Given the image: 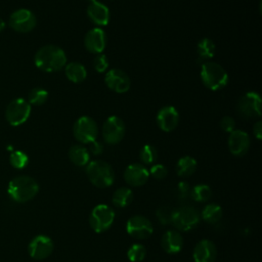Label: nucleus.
Here are the masks:
<instances>
[{
    "mask_svg": "<svg viewBox=\"0 0 262 262\" xmlns=\"http://www.w3.org/2000/svg\"><path fill=\"white\" fill-rule=\"evenodd\" d=\"M34 61L39 70L46 73H52L64 68L67 64V55L60 47L49 44L38 49Z\"/></svg>",
    "mask_w": 262,
    "mask_h": 262,
    "instance_id": "f257e3e1",
    "label": "nucleus"
},
{
    "mask_svg": "<svg viewBox=\"0 0 262 262\" xmlns=\"http://www.w3.org/2000/svg\"><path fill=\"white\" fill-rule=\"evenodd\" d=\"M39 192L38 182L27 175H19L8 183L7 193L16 203L23 204L33 200Z\"/></svg>",
    "mask_w": 262,
    "mask_h": 262,
    "instance_id": "f03ea898",
    "label": "nucleus"
},
{
    "mask_svg": "<svg viewBox=\"0 0 262 262\" xmlns=\"http://www.w3.org/2000/svg\"><path fill=\"white\" fill-rule=\"evenodd\" d=\"M86 174L89 181L96 187L105 188L115 180V172L112 166L102 160H94L87 164Z\"/></svg>",
    "mask_w": 262,
    "mask_h": 262,
    "instance_id": "7ed1b4c3",
    "label": "nucleus"
},
{
    "mask_svg": "<svg viewBox=\"0 0 262 262\" xmlns=\"http://www.w3.org/2000/svg\"><path fill=\"white\" fill-rule=\"evenodd\" d=\"M201 79L208 89L216 91L226 86L228 82V75L219 63L205 61L202 63Z\"/></svg>",
    "mask_w": 262,
    "mask_h": 262,
    "instance_id": "20e7f679",
    "label": "nucleus"
},
{
    "mask_svg": "<svg viewBox=\"0 0 262 262\" xmlns=\"http://www.w3.org/2000/svg\"><path fill=\"white\" fill-rule=\"evenodd\" d=\"M201 220L199 211L189 205L181 206L174 209L171 223L180 231H188L198 226Z\"/></svg>",
    "mask_w": 262,
    "mask_h": 262,
    "instance_id": "39448f33",
    "label": "nucleus"
},
{
    "mask_svg": "<svg viewBox=\"0 0 262 262\" xmlns=\"http://www.w3.org/2000/svg\"><path fill=\"white\" fill-rule=\"evenodd\" d=\"M115 220V212L112 207L105 204H99L95 206L89 216V224L91 228L101 233L111 228Z\"/></svg>",
    "mask_w": 262,
    "mask_h": 262,
    "instance_id": "423d86ee",
    "label": "nucleus"
},
{
    "mask_svg": "<svg viewBox=\"0 0 262 262\" xmlns=\"http://www.w3.org/2000/svg\"><path fill=\"white\" fill-rule=\"evenodd\" d=\"M31 115V104L24 98H14L6 106L5 119L11 126L24 124Z\"/></svg>",
    "mask_w": 262,
    "mask_h": 262,
    "instance_id": "0eeeda50",
    "label": "nucleus"
},
{
    "mask_svg": "<svg viewBox=\"0 0 262 262\" xmlns=\"http://www.w3.org/2000/svg\"><path fill=\"white\" fill-rule=\"evenodd\" d=\"M73 134L79 142L90 143L97 137V124L92 118L88 116H82L75 122L73 126Z\"/></svg>",
    "mask_w": 262,
    "mask_h": 262,
    "instance_id": "6e6552de",
    "label": "nucleus"
},
{
    "mask_svg": "<svg viewBox=\"0 0 262 262\" xmlns=\"http://www.w3.org/2000/svg\"><path fill=\"white\" fill-rule=\"evenodd\" d=\"M8 25L15 32L29 33L35 29L37 18L30 9L19 8L10 14Z\"/></svg>",
    "mask_w": 262,
    "mask_h": 262,
    "instance_id": "1a4fd4ad",
    "label": "nucleus"
},
{
    "mask_svg": "<svg viewBox=\"0 0 262 262\" xmlns=\"http://www.w3.org/2000/svg\"><path fill=\"white\" fill-rule=\"evenodd\" d=\"M125 123L118 116L108 117L102 125V137L108 144L119 143L125 136Z\"/></svg>",
    "mask_w": 262,
    "mask_h": 262,
    "instance_id": "9d476101",
    "label": "nucleus"
},
{
    "mask_svg": "<svg viewBox=\"0 0 262 262\" xmlns=\"http://www.w3.org/2000/svg\"><path fill=\"white\" fill-rule=\"evenodd\" d=\"M261 97L257 92H247L239 98L237 111L244 118H258L261 116Z\"/></svg>",
    "mask_w": 262,
    "mask_h": 262,
    "instance_id": "9b49d317",
    "label": "nucleus"
},
{
    "mask_svg": "<svg viewBox=\"0 0 262 262\" xmlns=\"http://www.w3.org/2000/svg\"><path fill=\"white\" fill-rule=\"evenodd\" d=\"M126 230L129 235L137 239L148 238L154 231V226L149 219L142 215H134L126 222Z\"/></svg>",
    "mask_w": 262,
    "mask_h": 262,
    "instance_id": "f8f14e48",
    "label": "nucleus"
},
{
    "mask_svg": "<svg viewBox=\"0 0 262 262\" xmlns=\"http://www.w3.org/2000/svg\"><path fill=\"white\" fill-rule=\"evenodd\" d=\"M52 239L45 234H38L31 239L28 246L29 255L35 260H43L49 257L53 251Z\"/></svg>",
    "mask_w": 262,
    "mask_h": 262,
    "instance_id": "ddd939ff",
    "label": "nucleus"
},
{
    "mask_svg": "<svg viewBox=\"0 0 262 262\" xmlns=\"http://www.w3.org/2000/svg\"><path fill=\"white\" fill-rule=\"evenodd\" d=\"M104 83L111 90L116 93H125L131 86V80L129 76L120 69L110 70L105 74Z\"/></svg>",
    "mask_w": 262,
    "mask_h": 262,
    "instance_id": "4468645a",
    "label": "nucleus"
},
{
    "mask_svg": "<svg viewBox=\"0 0 262 262\" xmlns=\"http://www.w3.org/2000/svg\"><path fill=\"white\" fill-rule=\"evenodd\" d=\"M251 140L247 132L243 130H233L228 137V149L236 157L246 155L250 148Z\"/></svg>",
    "mask_w": 262,
    "mask_h": 262,
    "instance_id": "2eb2a0df",
    "label": "nucleus"
},
{
    "mask_svg": "<svg viewBox=\"0 0 262 262\" xmlns=\"http://www.w3.org/2000/svg\"><path fill=\"white\" fill-rule=\"evenodd\" d=\"M84 45L91 53H101L106 45V36L104 31L100 28H93L89 30L84 37Z\"/></svg>",
    "mask_w": 262,
    "mask_h": 262,
    "instance_id": "dca6fc26",
    "label": "nucleus"
},
{
    "mask_svg": "<svg viewBox=\"0 0 262 262\" xmlns=\"http://www.w3.org/2000/svg\"><path fill=\"white\" fill-rule=\"evenodd\" d=\"M148 177L149 173L142 164H131L124 171V179L126 183L133 187L145 184L146 181L148 180Z\"/></svg>",
    "mask_w": 262,
    "mask_h": 262,
    "instance_id": "f3484780",
    "label": "nucleus"
},
{
    "mask_svg": "<svg viewBox=\"0 0 262 262\" xmlns=\"http://www.w3.org/2000/svg\"><path fill=\"white\" fill-rule=\"evenodd\" d=\"M179 122L178 112L174 106L167 105L162 107L157 115V124L165 132L173 131Z\"/></svg>",
    "mask_w": 262,
    "mask_h": 262,
    "instance_id": "a211bd4d",
    "label": "nucleus"
},
{
    "mask_svg": "<svg viewBox=\"0 0 262 262\" xmlns=\"http://www.w3.org/2000/svg\"><path fill=\"white\" fill-rule=\"evenodd\" d=\"M217 257V248L210 239H201L194 247L192 258L194 262H214Z\"/></svg>",
    "mask_w": 262,
    "mask_h": 262,
    "instance_id": "6ab92c4d",
    "label": "nucleus"
},
{
    "mask_svg": "<svg viewBox=\"0 0 262 262\" xmlns=\"http://www.w3.org/2000/svg\"><path fill=\"white\" fill-rule=\"evenodd\" d=\"M87 15L90 20H92V23L101 27L106 26L110 20L108 8L104 4L96 0H92L89 2V5L87 7Z\"/></svg>",
    "mask_w": 262,
    "mask_h": 262,
    "instance_id": "aec40b11",
    "label": "nucleus"
},
{
    "mask_svg": "<svg viewBox=\"0 0 262 262\" xmlns=\"http://www.w3.org/2000/svg\"><path fill=\"white\" fill-rule=\"evenodd\" d=\"M163 250L168 254H177L183 247V238L178 230H167L161 239Z\"/></svg>",
    "mask_w": 262,
    "mask_h": 262,
    "instance_id": "412c9836",
    "label": "nucleus"
},
{
    "mask_svg": "<svg viewBox=\"0 0 262 262\" xmlns=\"http://www.w3.org/2000/svg\"><path fill=\"white\" fill-rule=\"evenodd\" d=\"M64 73L67 78L73 83H81L87 77L85 67L78 61H72L67 63L64 66Z\"/></svg>",
    "mask_w": 262,
    "mask_h": 262,
    "instance_id": "4be33fe9",
    "label": "nucleus"
},
{
    "mask_svg": "<svg viewBox=\"0 0 262 262\" xmlns=\"http://www.w3.org/2000/svg\"><path fill=\"white\" fill-rule=\"evenodd\" d=\"M69 158L71 162L76 166L83 167L87 166V164L90 162V152L85 146L81 144H75L71 146L69 150Z\"/></svg>",
    "mask_w": 262,
    "mask_h": 262,
    "instance_id": "5701e85b",
    "label": "nucleus"
},
{
    "mask_svg": "<svg viewBox=\"0 0 262 262\" xmlns=\"http://www.w3.org/2000/svg\"><path fill=\"white\" fill-rule=\"evenodd\" d=\"M196 170V161L190 156L180 158L176 164V173L179 177L186 178L191 176Z\"/></svg>",
    "mask_w": 262,
    "mask_h": 262,
    "instance_id": "b1692460",
    "label": "nucleus"
},
{
    "mask_svg": "<svg viewBox=\"0 0 262 262\" xmlns=\"http://www.w3.org/2000/svg\"><path fill=\"white\" fill-rule=\"evenodd\" d=\"M200 215H201V218L203 220H205L207 223L214 224V223H217L221 219L222 208L218 204L210 203L203 208L202 213Z\"/></svg>",
    "mask_w": 262,
    "mask_h": 262,
    "instance_id": "393cba45",
    "label": "nucleus"
},
{
    "mask_svg": "<svg viewBox=\"0 0 262 262\" xmlns=\"http://www.w3.org/2000/svg\"><path fill=\"white\" fill-rule=\"evenodd\" d=\"M215 50H216V47L214 42L209 38H203L202 40H200L196 46L199 60L205 62L208 59L212 58L215 54Z\"/></svg>",
    "mask_w": 262,
    "mask_h": 262,
    "instance_id": "a878e982",
    "label": "nucleus"
},
{
    "mask_svg": "<svg viewBox=\"0 0 262 262\" xmlns=\"http://www.w3.org/2000/svg\"><path fill=\"white\" fill-rule=\"evenodd\" d=\"M133 200V191L128 187H119L112 196L113 204L118 208H125Z\"/></svg>",
    "mask_w": 262,
    "mask_h": 262,
    "instance_id": "bb28decb",
    "label": "nucleus"
},
{
    "mask_svg": "<svg viewBox=\"0 0 262 262\" xmlns=\"http://www.w3.org/2000/svg\"><path fill=\"white\" fill-rule=\"evenodd\" d=\"M190 195L194 201L199 203H204L211 198L212 189L209 185L201 183L193 186V188L190 190Z\"/></svg>",
    "mask_w": 262,
    "mask_h": 262,
    "instance_id": "cd10ccee",
    "label": "nucleus"
},
{
    "mask_svg": "<svg viewBox=\"0 0 262 262\" xmlns=\"http://www.w3.org/2000/svg\"><path fill=\"white\" fill-rule=\"evenodd\" d=\"M48 98V92L40 87L33 88L28 94V102L33 105H42Z\"/></svg>",
    "mask_w": 262,
    "mask_h": 262,
    "instance_id": "c85d7f7f",
    "label": "nucleus"
},
{
    "mask_svg": "<svg viewBox=\"0 0 262 262\" xmlns=\"http://www.w3.org/2000/svg\"><path fill=\"white\" fill-rule=\"evenodd\" d=\"M146 256V249L143 245L133 244L127 251V257L131 262H141Z\"/></svg>",
    "mask_w": 262,
    "mask_h": 262,
    "instance_id": "c756f323",
    "label": "nucleus"
},
{
    "mask_svg": "<svg viewBox=\"0 0 262 262\" xmlns=\"http://www.w3.org/2000/svg\"><path fill=\"white\" fill-rule=\"evenodd\" d=\"M157 157H158L157 149L150 144L143 145L139 151L140 161L146 165L152 164L157 160Z\"/></svg>",
    "mask_w": 262,
    "mask_h": 262,
    "instance_id": "7c9ffc66",
    "label": "nucleus"
},
{
    "mask_svg": "<svg viewBox=\"0 0 262 262\" xmlns=\"http://www.w3.org/2000/svg\"><path fill=\"white\" fill-rule=\"evenodd\" d=\"M9 163L15 169H23L29 163V157L21 150H15L9 156Z\"/></svg>",
    "mask_w": 262,
    "mask_h": 262,
    "instance_id": "2f4dec72",
    "label": "nucleus"
},
{
    "mask_svg": "<svg viewBox=\"0 0 262 262\" xmlns=\"http://www.w3.org/2000/svg\"><path fill=\"white\" fill-rule=\"evenodd\" d=\"M174 209H172L169 206H161L157 212V218L160 221L161 224H169L172 221V216H173Z\"/></svg>",
    "mask_w": 262,
    "mask_h": 262,
    "instance_id": "473e14b6",
    "label": "nucleus"
},
{
    "mask_svg": "<svg viewBox=\"0 0 262 262\" xmlns=\"http://www.w3.org/2000/svg\"><path fill=\"white\" fill-rule=\"evenodd\" d=\"M93 67L95 69L96 72L98 73H103L107 70L108 68V61H107V57L104 54H97L95 56V58L93 59Z\"/></svg>",
    "mask_w": 262,
    "mask_h": 262,
    "instance_id": "72a5a7b5",
    "label": "nucleus"
},
{
    "mask_svg": "<svg viewBox=\"0 0 262 262\" xmlns=\"http://www.w3.org/2000/svg\"><path fill=\"white\" fill-rule=\"evenodd\" d=\"M148 173H149L155 179L161 180V179H164V178L167 176L168 170H167V168H166L164 165H162V164H156V165H154V166L150 168V170H149Z\"/></svg>",
    "mask_w": 262,
    "mask_h": 262,
    "instance_id": "f704fd0d",
    "label": "nucleus"
},
{
    "mask_svg": "<svg viewBox=\"0 0 262 262\" xmlns=\"http://www.w3.org/2000/svg\"><path fill=\"white\" fill-rule=\"evenodd\" d=\"M220 127L223 131L225 132H232L233 130H235V121L232 117H229V116H226V117H223L220 121Z\"/></svg>",
    "mask_w": 262,
    "mask_h": 262,
    "instance_id": "c9c22d12",
    "label": "nucleus"
},
{
    "mask_svg": "<svg viewBox=\"0 0 262 262\" xmlns=\"http://www.w3.org/2000/svg\"><path fill=\"white\" fill-rule=\"evenodd\" d=\"M177 190H178V196L180 199H185L190 194V187L189 184L185 181H181L178 183L177 186Z\"/></svg>",
    "mask_w": 262,
    "mask_h": 262,
    "instance_id": "e433bc0d",
    "label": "nucleus"
},
{
    "mask_svg": "<svg viewBox=\"0 0 262 262\" xmlns=\"http://www.w3.org/2000/svg\"><path fill=\"white\" fill-rule=\"evenodd\" d=\"M89 144H90V147H89L88 150H90L93 155H96V156H97V155H100V154L102 152V150H103V145H102L99 141L94 140V141L90 142Z\"/></svg>",
    "mask_w": 262,
    "mask_h": 262,
    "instance_id": "4c0bfd02",
    "label": "nucleus"
},
{
    "mask_svg": "<svg viewBox=\"0 0 262 262\" xmlns=\"http://www.w3.org/2000/svg\"><path fill=\"white\" fill-rule=\"evenodd\" d=\"M253 133L255 135V137L257 139H261L262 138V122L261 121H257L254 126H253Z\"/></svg>",
    "mask_w": 262,
    "mask_h": 262,
    "instance_id": "58836bf2",
    "label": "nucleus"
},
{
    "mask_svg": "<svg viewBox=\"0 0 262 262\" xmlns=\"http://www.w3.org/2000/svg\"><path fill=\"white\" fill-rule=\"evenodd\" d=\"M4 29H5V23H4V20L0 17V33H1Z\"/></svg>",
    "mask_w": 262,
    "mask_h": 262,
    "instance_id": "ea45409f",
    "label": "nucleus"
},
{
    "mask_svg": "<svg viewBox=\"0 0 262 262\" xmlns=\"http://www.w3.org/2000/svg\"><path fill=\"white\" fill-rule=\"evenodd\" d=\"M88 1H89V2H90V1H92V0H88Z\"/></svg>",
    "mask_w": 262,
    "mask_h": 262,
    "instance_id": "a19ab883",
    "label": "nucleus"
}]
</instances>
